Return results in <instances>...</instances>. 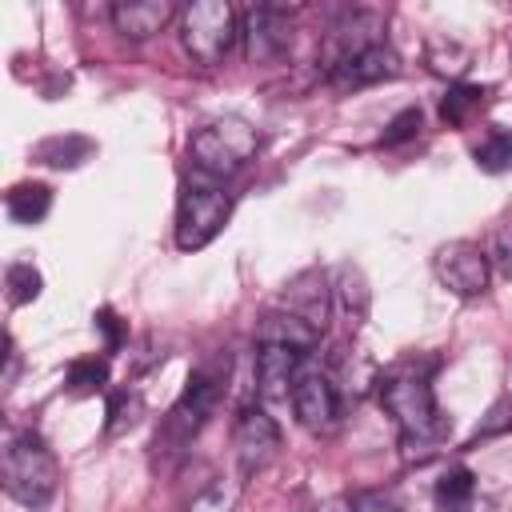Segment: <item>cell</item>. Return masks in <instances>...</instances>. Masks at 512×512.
<instances>
[{
    "mask_svg": "<svg viewBox=\"0 0 512 512\" xmlns=\"http://www.w3.org/2000/svg\"><path fill=\"white\" fill-rule=\"evenodd\" d=\"M380 404L400 428L404 456L420 460V456L436 452L452 432V420L436 404V392H432L428 376H420V372H412L404 364L380 376Z\"/></svg>",
    "mask_w": 512,
    "mask_h": 512,
    "instance_id": "1",
    "label": "cell"
},
{
    "mask_svg": "<svg viewBox=\"0 0 512 512\" xmlns=\"http://www.w3.org/2000/svg\"><path fill=\"white\" fill-rule=\"evenodd\" d=\"M488 260L512 280V220L508 224H500L496 232H492V244H488Z\"/></svg>",
    "mask_w": 512,
    "mask_h": 512,
    "instance_id": "28",
    "label": "cell"
},
{
    "mask_svg": "<svg viewBox=\"0 0 512 512\" xmlns=\"http://www.w3.org/2000/svg\"><path fill=\"white\" fill-rule=\"evenodd\" d=\"M320 340V328L308 324L304 316L288 312V308H276V312H264L256 320V344H280V348H296V352H312Z\"/></svg>",
    "mask_w": 512,
    "mask_h": 512,
    "instance_id": "14",
    "label": "cell"
},
{
    "mask_svg": "<svg viewBox=\"0 0 512 512\" xmlns=\"http://www.w3.org/2000/svg\"><path fill=\"white\" fill-rule=\"evenodd\" d=\"M484 100H488V88H480V84H452L448 96L440 100V116H444V124L460 128V124L472 120V112L484 108Z\"/></svg>",
    "mask_w": 512,
    "mask_h": 512,
    "instance_id": "18",
    "label": "cell"
},
{
    "mask_svg": "<svg viewBox=\"0 0 512 512\" xmlns=\"http://www.w3.org/2000/svg\"><path fill=\"white\" fill-rule=\"evenodd\" d=\"M96 328H100V336H104V348H108V352H116V348L124 344V328H120V320H116V312H112V308H100V312H96Z\"/></svg>",
    "mask_w": 512,
    "mask_h": 512,
    "instance_id": "29",
    "label": "cell"
},
{
    "mask_svg": "<svg viewBox=\"0 0 512 512\" xmlns=\"http://www.w3.org/2000/svg\"><path fill=\"white\" fill-rule=\"evenodd\" d=\"M284 308H288V312H296V316H304L308 324L324 328L328 308H332V288L324 284V276L308 272V276H300V280L284 292Z\"/></svg>",
    "mask_w": 512,
    "mask_h": 512,
    "instance_id": "15",
    "label": "cell"
},
{
    "mask_svg": "<svg viewBox=\"0 0 512 512\" xmlns=\"http://www.w3.org/2000/svg\"><path fill=\"white\" fill-rule=\"evenodd\" d=\"M256 148H260V136H256V128H252L248 120H240V116L208 120V124L196 128L192 140H188V156H192L196 172H200L204 180H216V184L228 180V176H236V172L256 156Z\"/></svg>",
    "mask_w": 512,
    "mask_h": 512,
    "instance_id": "3",
    "label": "cell"
},
{
    "mask_svg": "<svg viewBox=\"0 0 512 512\" xmlns=\"http://www.w3.org/2000/svg\"><path fill=\"white\" fill-rule=\"evenodd\" d=\"M332 296H336L340 312L348 316V324H360V320H364V312H368V288H364V276H360L356 268H344V272H340Z\"/></svg>",
    "mask_w": 512,
    "mask_h": 512,
    "instance_id": "20",
    "label": "cell"
},
{
    "mask_svg": "<svg viewBox=\"0 0 512 512\" xmlns=\"http://www.w3.org/2000/svg\"><path fill=\"white\" fill-rule=\"evenodd\" d=\"M240 36H244V52L248 60H272L288 48V20H284V8L276 4H260L244 16L240 24Z\"/></svg>",
    "mask_w": 512,
    "mask_h": 512,
    "instance_id": "12",
    "label": "cell"
},
{
    "mask_svg": "<svg viewBox=\"0 0 512 512\" xmlns=\"http://www.w3.org/2000/svg\"><path fill=\"white\" fill-rule=\"evenodd\" d=\"M240 40V16L228 0H200L180 12V44L196 64H220Z\"/></svg>",
    "mask_w": 512,
    "mask_h": 512,
    "instance_id": "4",
    "label": "cell"
},
{
    "mask_svg": "<svg viewBox=\"0 0 512 512\" xmlns=\"http://www.w3.org/2000/svg\"><path fill=\"white\" fill-rule=\"evenodd\" d=\"M428 64H432V72L460 76V72L468 68V52H464L460 44H444V40H436V44L428 48Z\"/></svg>",
    "mask_w": 512,
    "mask_h": 512,
    "instance_id": "26",
    "label": "cell"
},
{
    "mask_svg": "<svg viewBox=\"0 0 512 512\" xmlns=\"http://www.w3.org/2000/svg\"><path fill=\"white\" fill-rule=\"evenodd\" d=\"M400 76V56L380 40L372 48H360L352 56H344L336 68H328V84L336 92H352V88H368L380 80H396Z\"/></svg>",
    "mask_w": 512,
    "mask_h": 512,
    "instance_id": "10",
    "label": "cell"
},
{
    "mask_svg": "<svg viewBox=\"0 0 512 512\" xmlns=\"http://www.w3.org/2000/svg\"><path fill=\"white\" fill-rule=\"evenodd\" d=\"M472 160L480 172H508L512 168V132L508 128H492L476 148H472Z\"/></svg>",
    "mask_w": 512,
    "mask_h": 512,
    "instance_id": "19",
    "label": "cell"
},
{
    "mask_svg": "<svg viewBox=\"0 0 512 512\" xmlns=\"http://www.w3.org/2000/svg\"><path fill=\"white\" fill-rule=\"evenodd\" d=\"M292 412L300 420V428L324 436L336 428L340 420V396H336V384L324 376V372H304L292 388Z\"/></svg>",
    "mask_w": 512,
    "mask_h": 512,
    "instance_id": "8",
    "label": "cell"
},
{
    "mask_svg": "<svg viewBox=\"0 0 512 512\" xmlns=\"http://www.w3.org/2000/svg\"><path fill=\"white\" fill-rule=\"evenodd\" d=\"M436 504L444 512H484V500L476 492V476L468 468H448L436 480Z\"/></svg>",
    "mask_w": 512,
    "mask_h": 512,
    "instance_id": "16",
    "label": "cell"
},
{
    "mask_svg": "<svg viewBox=\"0 0 512 512\" xmlns=\"http://www.w3.org/2000/svg\"><path fill=\"white\" fill-rule=\"evenodd\" d=\"M140 412H144V396L136 388H112L108 392V432L112 436L128 432L140 420Z\"/></svg>",
    "mask_w": 512,
    "mask_h": 512,
    "instance_id": "22",
    "label": "cell"
},
{
    "mask_svg": "<svg viewBox=\"0 0 512 512\" xmlns=\"http://www.w3.org/2000/svg\"><path fill=\"white\" fill-rule=\"evenodd\" d=\"M308 352H296V348H280V344H256V392L264 400H288L296 380L304 376L300 364H304Z\"/></svg>",
    "mask_w": 512,
    "mask_h": 512,
    "instance_id": "11",
    "label": "cell"
},
{
    "mask_svg": "<svg viewBox=\"0 0 512 512\" xmlns=\"http://www.w3.org/2000/svg\"><path fill=\"white\" fill-rule=\"evenodd\" d=\"M420 132V108H404V112H396L392 120H388V128H384V136H380V144H404V140H412Z\"/></svg>",
    "mask_w": 512,
    "mask_h": 512,
    "instance_id": "27",
    "label": "cell"
},
{
    "mask_svg": "<svg viewBox=\"0 0 512 512\" xmlns=\"http://www.w3.org/2000/svg\"><path fill=\"white\" fill-rule=\"evenodd\" d=\"M216 392H220V388H216V380H212L208 372H192L184 396L172 404V412H168V420H164V444H172V448L188 444V440L196 436V428L204 424V416L212 412Z\"/></svg>",
    "mask_w": 512,
    "mask_h": 512,
    "instance_id": "9",
    "label": "cell"
},
{
    "mask_svg": "<svg viewBox=\"0 0 512 512\" xmlns=\"http://www.w3.org/2000/svg\"><path fill=\"white\" fill-rule=\"evenodd\" d=\"M4 208H8V216L16 224H40L48 216V208H52V188L48 184H36V180H24V184H16L8 192Z\"/></svg>",
    "mask_w": 512,
    "mask_h": 512,
    "instance_id": "17",
    "label": "cell"
},
{
    "mask_svg": "<svg viewBox=\"0 0 512 512\" xmlns=\"http://www.w3.org/2000/svg\"><path fill=\"white\" fill-rule=\"evenodd\" d=\"M232 216V196L216 180H188L176 204V248L196 252L220 236V228Z\"/></svg>",
    "mask_w": 512,
    "mask_h": 512,
    "instance_id": "5",
    "label": "cell"
},
{
    "mask_svg": "<svg viewBox=\"0 0 512 512\" xmlns=\"http://www.w3.org/2000/svg\"><path fill=\"white\" fill-rule=\"evenodd\" d=\"M432 272L436 280L460 296V300H472V296H484L488 292V280H492V260L480 244L472 240H448L436 248L432 256Z\"/></svg>",
    "mask_w": 512,
    "mask_h": 512,
    "instance_id": "6",
    "label": "cell"
},
{
    "mask_svg": "<svg viewBox=\"0 0 512 512\" xmlns=\"http://www.w3.org/2000/svg\"><path fill=\"white\" fill-rule=\"evenodd\" d=\"M4 288H8V304H28V300L40 296L44 280L32 268V260H12L8 272H4Z\"/></svg>",
    "mask_w": 512,
    "mask_h": 512,
    "instance_id": "24",
    "label": "cell"
},
{
    "mask_svg": "<svg viewBox=\"0 0 512 512\" xmlns=\"http://www.w3.org/2000/svg\"><path fill=\"white\" fill-rule=\"evenodd\" d=\"M88 152H92V140L84 136H52L40 144V160L52 168H76L80 160H88Z\"/></svg>",
    "mask_w": 512,
    "mask_h": 512,
    "instance_id": "23",
    "label": "cell"
},
{
    "mask_svg": "<svg viewBox=\"0 0 512 512\" xmlns=\"http://www.w3.org/2000/svg\"><path fill=\"white\" fill-rule=\"evenodd\" d=\"M236 500H240V480H216V484H208L192 504H188V512H232L236 508Z\"/></svg>",
    "mask_w": 512,
    "mask_h": 512,
    "instance_id": "25",
    "label": "cell"
},
{
    "mask_svg": "<svg viewBox=\"0 0 512 512\" xmlns=\"http://www.w3.org/2000/svg\"><path fill=\"white\" fill-rule=\"evenodd\" d=\"M60 464L36 432H8L4 440V492L24 508H44L56 496Z\"/></svg>",
    "mask_w": 512,
    "mask_h": 512,
    "instance_id": "2",
    "label": "cell"
},
{
    "mask_svg": "<svg viewBox=\"0 0 512 512\" xmlns=\"http://www.w3.org/2000/svg\"><path fill=\"white\" fill-rule=\"evenodd\" d=\"M316 512H356V508H352L348 500H324V504H320Z\"/></svg>",
    "mask_w": 512,
    "mask_h": 512,
    "instance_id": "30",
    "label": "cell"
},
{
    "mask_svg": "<svg viewBox=\"0 0 512 512\" xmlns=\"http://www.w3.org/2000/svg\"><path fill=\"white\" fill-rule=\"evenodd\" d=\"M232 448H236L240 476L264 472L280 456V424L264 408H244L232 428Z\"/></svg>",
    "mask_w": 512,
    "mask_h": 512,
    "instance_id": "7",
    "label": "cell"
},
{
    "mask_svg": "<svg viewBox=\"0 0 512 512\" xmlns=\"http://www.w3.org/2000/svg\"><path fill=\"white\" fill-rule=\"evenodd\" d=\"M172 16H176V4L172 0H116L112 4V24L128 40L156 36L160 28H168Z\"/></svg>",
    "mask_w": 512,
    "mask_h": 512,
    "instance_id": "13",
    "label": "cell"
},
{
    "mask_svg": "<svg viewBox=\"0 0 512 512\" xmlns=\"http://www.w3.org/2000/svg\"><path fill=\"white\" fill-rule=\"evenodd\" d=\"M104 388H108V360L104 356L72 360V368H68V392L72 396H96Z\"/></svg>",
    "mask_w": 512,
    "mask_h": 512,
    "instance_id": "21",
    "label": "cell"
}]
</instances>
